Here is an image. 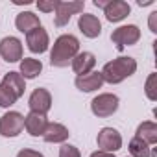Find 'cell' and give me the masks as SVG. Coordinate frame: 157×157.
Listing matches in <instances>:
<instances>
[{"label": "cell", "mask_w": 157, "mask_h": 157, "mask_svg": "<svg viewBox=\"0 0 157 157\" xmlns=\"http://www.w3.org/2000/svg\"><path fill=\"white\" fill-rule=\"evenodd\" d=\"M78 54H80V41L70 33L59 35L50 52V65L57 67V68L68 67Z\"/></svg>", "instance_id": "cell-1"}, {"label": "cell", "mask_w": 157, "mask_h": 157, "mask_svg": "<svg viewBox=\"0 0 157 157\" xmlns=\"http://www.w3.org/2000/svg\"><path fill=\"white\" fill-rule=\"evenodd\" d=\"M135 70H137V61L129 56H122V57H117V59L104 65L102 78H104V82H107L111 85H117V83L124 82L126 78L133 76Z\"/></svg>", "instance_id": "cell-2"}, {"label": "cell", "mask_w": 157, "mask_h": 157, "mask_svg": "<svg viewBox=\"0 0 157 157\" xmlns=\"http://www.w3.org/2000/svg\"><path fill=\"white\" fill-rule=\"evenodd\" d=\"M117 109H118V96L117 94H111V93L98 94L91 102V111L98 118H107V117L115 115Z\"/></svg>", "instance_id": "cell-3"}, {"label": "cell", "mask_w": 157, "mask_h": 157, "mask_svg": "<svg viewBox=\"0 0 157 157\" xmlns=\"http://www.w3.org/2000/svg\"><path fill=\"white\" fill-rule=\"evenodd\" d=\"M83 2L82 0H68V2H65V0H57L56 4V15H54V24L56 26H65L68 24L70 17L76 15V13H82L83 11Z\"/></svg>", "instance_id": "cell-4"}, {"label": "cell", "mask_w": 157, "mask_h": 157, "mask_svg": "<svg viewBox=\"0 0 157 157\" xmlns=\"http://www.w3.org/2000/svg\"><path fill=\"white\" fill-rule=\"evenodd\" d=\"M139 39H140V30H139L135 24L120 26V28H117V30L111 33V41L117 44V48H118V50H124L126 46L135 44Z\"/></svg>", "instance_id": "cell-5"}, {"label": "cell", "mask_w": 157, "mask_h": 157, "mask_svg": "<svg viewBox=\"0 0 157 157\" xmlns=\"http://www.w3.org/2000/svg\"><path fill=\"white\" fill-rule=\"evenodd\" d=\"M98 148L100 151H107V153H115L122 148V135L115 129V128H102L98 131L96 137Z\"/></svg>", "instance_id": "cell-6"}, {"label": "cell", "mask_w": 157, "mask_h": 157, "mask_svg": "<svg viewBox=\"0 0 157 157\" xmlns=\"http://www.w3.org/2000/svg\"><path fill=\"white\" fill-rule=\"evenodd\" d=\"M24 128V117L19 111H10L0 118V135L2 137H17Z\"/></svg>", "instance_id": "cell-7"}, {"label": "cell", "mask_w": 157, "mask_h": 157, "mask_svg": "<svg viewBox=\"0 0 157 157\" xmlns=\"http://www.w3.org/2000/svg\"><path fill=\"white\" fill-rule=\"evenodd\" d=\"M28 105H30V111L32 113H39V115H46L52 107V94L43 89V87H37L32 94H30V100H28Z\"/></svg>", "instance_id": "cell-8"}, {"label": "cell", "mask_w": 157, "mask_h": 157, "mask_svg": "<svg viewBox=\"0 0 157 157\" xmlns=\"http://www.w3.org/2000/svg\"><path fill=\"white\" fill-rule=\"evenodd\" d=\"M0 56L8 63H17L22 59V43L17 37H4L0 41Z\"/></svg>", "instance_id": "cell-9"}, {"label": "cell", "mask_w": 157, "mask_h": 157, "mask_svg": "<svg viewBox=\"0 0 157 157\" xmlns=\"http://www.w3.org/2000/svg\"><path fill=\"white\" fill-rule=\"evenodd\" d=\"M26 44L28 48L33 52V54H43L48 50V44H50V39H48V33L43 26L32 30L30 33H26Z\"/></svg>", "instance_id": "cell-10"}, {"label": "cell", "mask_w": 157, "mask_h": 157, "mask_svg": "<svg viewBox=\"0 0 157 157\" xmlns=\"http://www.w3.org/2000/svg\"><path fill=\"white\" fill-rule=\"evenodd\" d=\"M78 28H80V32L89 39H96L102 33V24H100L98 17L91 15V13L80 15V19H78Z\"/></svg>", "instance_id": "cell-11"}, {"label": "cell", "mask_w": 157, "mask_h": 157, "mask_svg": "<svg viewBox=\"0 0 157 157\" xmlns=\"http://www.w3.org/2000/svg\"><path fill=\"white\" fill-rule=\"evenodd\" d=\"M102 85H104V78H102V72H98V70H93L89 74H83V76L76 78V87L80 89L82 93L98 91Z\"/></svg>", "instance_id": "cell-12"}, {"label": "cell", "mask_w": 157, "mask_h": 157, "mask_svg": "<svg viewBox=\"0 0 157 157\" xmlns=\"http://www.w3.org/2000/svg\"><path fill=\"white\" fill-rule=\"evenodd\" d=\"M48 126V118L46 115H39V113H28L24 117V128L32 137H43L44 129Z\"/></svg>", "instance_id": "cell-13"}, {"label": "cell", "mask_w": 157, "mask_h": 157, "mask_svg": "<svg viewBox=\"0 0 157 157\" xmlns=\"http://www.w3.org/2000/svg\"><path fill=\"white\" fill-rule=\"evenodd\" d=\"M129 11H131V8H129L128 2H124V0H111V2L107 4V8L104 10L105 19L109 22H120V21H124L129 15Z\"/></svg>", "instance_id": "cell-14"}, {"label": "cell", "mask_w": 157, "mask_h": 157, "mask_svg": "<svg viewBox=\"0 0 157 157\" xmlns=\"http://www.w3.org/2000/svg\"><path fill=\"white\" fill-rule=\"evenodd\" d=\"M72 70L78 74V76H83V74H89V72H93V68H94V65H96V57H94V54H91V52H80L74 59H72Z\"/></svg>", "instance_id": "cell-15"}, {"label": "cell", "mask_w": 157, "mask_h": 157, "mask_svg": "<svg viewBox=\"0 0 157 157\" xmlns=\"http://www.w3.org/2000/svg\"><path fill=\"white\" fill-rule=\"evenodd\" d=\"M68 135L70 133H68V129L63 124H59V122H48V126H46V129L43 133V139L46 142L57 144V142H65L68 139Z\"/></svg>", "instance_id": "cell-16"}, {"label": "cell", "mask_w": 157, "mask_h": 157, "mask_svg": "<svg viewBox=\"0 0 157 157\" xmlns=\"http://www.w3.org/2000/svg\"><path fill=\"white\" fill-rule=\"evenodd\" d=\"M2 85L4 87H8L15 96H17V100L24 94V91H26V82H24V78L21 76V72H8L6 76H4V80H2Z\"/></svg>", "instance_id": "cell-17"}, {"label": "cell", "mask_w": 157, "mask_h": 157, "mask_svg": "<svg viewBox=\"0 0 157 157\" xmlns=\"http://www.w3.org/2000/svg\"><path fill=\"white\" fill-rule=\"evenodd\" d=\"M15 26H17L19 32L30 33L32 30L39 28L41 22H39V17H37L35 13H32V11H21V13L17 15V19H15Z\"/></svg>", "instance_id": "cell-18"}, {"label": "cell", "mask_w": 157, "mask_h": 157, "mask_svg": "<svg viewBox=\"0 0 157 157\" xmlns=\"http://www.w3.org/2000/svg\"><path fill=\"white\" fill-rule=\"evenodd\" d=\"M43 70V63L39 59L33 57H24L21 61V76L24 80H32V78H37Z\"/></svg>", "instance_id": "cell-19"}, {"label": "cell", "mask_w": 157, "mask_h": 157, "mask_svg": "<svg viewBox=\"0 0 157 157\" xmlns=\"http://www.w3.org/2000/svg\"><path fill=\"white\" fill-rule=\"evenodd\" d=\"M135 137L142 139L146 144H155L157 142V126H155V122H151V120L142 122L137 128V135Z\"/></svg>", "instance_id": "cell-20"}, {"label": "cell", "mask_w": 157, "mask_h": 157, "mask_svg": "<svg viewBox=\"0 0 157 157\" xmlns=\"http://www.w3.org/2000/svg\"><path fill=\"white\" fill-rule=\"evenodd\" d=\"M129 153L131 157H150V144H146L139 137H133L129 140Z\"/></svg>", "instance_id": "cell-21"}, {"label": "cell", "mask_w": 157, "mask_h": 157, "mask_svg": "<svg viewBox=\"0 0 157 157\" xmlns=\"http://www.w3.org/2000/svg\"><path fill=\"white\" fill-rule=\"evenodd\" d=\"M15 102H17V96L8 87H4L0 83V107H11Z\"/></svg>", "instance_id": "cell-22"}, {"label": "cell", "mask_w": 157, "mask_h": 157, "mask_svg": "<svg viewBox=\"0 0 157 157\" xmlns=\"http://www.w3.org/2000/svg\"><path fill=\"white\" fill-rule=\"evenodd\" d=\"M155 82H157V74H155V72H151V74L148 76V80H146V85H144V93H146V96H148L151 102H155V100H157Z\"/></svg>", "instance_id": "cell-23"}, {"label": "cell", "mask_w": 157, "mask_h": 157, "mask_svg": "<svg viewBox=\"0 0 157 157\" xmlns=\"http://www.w3.org/2000/svg\"><path fill=\"white\" fill-rule=\"evenodd\" d=\"M59 157H82V153L72 144H63L59 148Z\"/></svg>", "instance_id": "cell-24"}, {"label": "cell", "mask_w": 157, "mask_h": 157, "mask_svg": "<svg viewBox=\"0 0 157 157\" xmlns=\"http://www.w3.org/2000/svg\"><path fill=\"white\" fill-rule=\"evenodd\" d=\"M56 4H57V0H39L37 2V8L44 13H50L56 10Z\"/></svg>", "instance_id": "cell-25"}, {"label": "cell", "mask_w": 157, "mask_h": 157, "mask_svg": "<svg viewBox=\"0 0 157 157\" xmlns=\"http://www.w3.org/2000/svg\"><path fill=\"white\" fill-rule=\"evenodd\" d=\"M17 157H44L41 151H35V150H28V148H24V150H21L19 153H17Z\"/></svg>", "instance_id": "cell-26"}, {"label": "cell", "mask_w": 157, "mask_h": 157, "mask_svg": "<svg viewBox=\"0 0 157 157\" xmlns=\"http://www.w3.org/2000/svg\"><path fill=\"white\" fill-rule=\"evenodd\" d=\"M148 24H150V30H151L153 33H157V11H153V13L150 15V21H148Z\"/></svg>", "instance_id": "cell-27"}, {"label": "cell", "mask_w": 157, "mask_h": 157, "mask_svg": "<svg viewBox=\"0 0 157 157\" xmlns=\"http://www.w3.org/2000/svg\"><path fill=\"white\" fill-rule=\"evenodd\" d=\"M89 157H115V153H107V151H94V153H91Z\"/></svg>", "instance_id": "cell-28"}, {"label": "cell", "mask_w": 157, "mask_h": 157, "mask_svg": "<svg viewBox=\"0 0 157 157\" xmlns=\"http://www.w3.org/2000/svg\"><path fill=\"white\" fill-rule=\"evenodd\" d=\"M109 2H111V0H94V6H96V8H100V10H105Z\"/></svg>", "instance_id": "cell-29"}, {"label": "cell", "mask_w": 157, "mask_h": 157, "mask_svg": "<svg viewBox=\"0 0 157 157\" xmlns=\"http://www.w3.org/2000/svg\"><path fill=\"white\" fill-rule=\"evenodd\" d=\"M137 4H139V6H150V4H153V2H151V0H144V2H142V0H139Z\"/></svg>", "instance_id": "cell-30"}, {"label": "cell", "mask_w": 157, "mask_h": 157, "mask_svg": "<svg viewBox=\"0 0 157 157\" xmlns=\"http://www.w3.org/2000/svg\"><path fill=\"white\" fill-rule=\"evenodd\" d=\"M126 157H128V155H126Z\"/></svg>", "instance_id": "cell-31"}]
</instances>
